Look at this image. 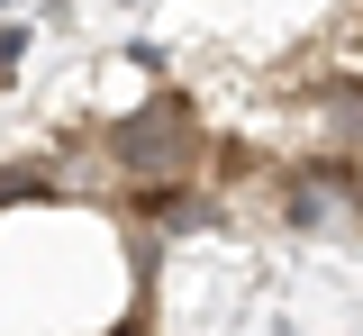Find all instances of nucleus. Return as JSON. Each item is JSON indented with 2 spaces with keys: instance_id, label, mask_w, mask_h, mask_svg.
I'll return each mask as SVG.
<instances>
[{
  "instance_id": "nucleus-1",
  "label": "nucleus",
  "mask_w": 363,
  "mask_h": 336,
  "mask_svg": "<svg viewBox=\"0 0 363 336\" xmlns=\"http://www.w3.org/2000/svg\"><path fill=\"white\" fill-rule=\"evenodd\" d=\"M100 155H109L118 182H200V164H209V128H200V109H191L182 91H155L145 109L109 118Z\"/></svg>"
},
{
  "instance_id": "nucleus-2",
  "label": "nucleus",
  "mask_w": 363,
  "mask_h": 336,
  "mask_svg": "<svg viewBox=\"0 0 363 336\" xmlns=\"http://www.w3.org/2000/svg\"><path fill=\"white\" fill-rule=\"evenodd\" d=\"M128 209L155 218V228H218L227 218V200L209 182H128Z\"/></svg>"
},
{
  "instance_id": "nucleus-3",
  "label": "nucleus",
  "mask_w": 363,
  "mask_h": 336,
  "mask_svg": "<svg viewBox=\"0 0 363 336\" xmlns=\"http://www.w3.org/2000/svg\"><path fill=\"white\" fill-rule=\"evenodd\" d=\"M18 55H28V37H18V28H0V73H9Z\"/></svg>"
}]
</instances>
